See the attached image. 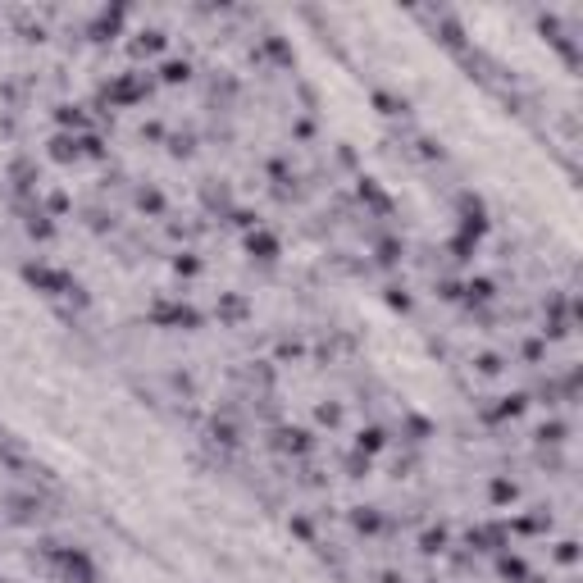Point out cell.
I'll use <instances>...</instances> for the list:
<instances>
[{
    "mask_svg": "<svg viewBox=\"0 0 583 583\" xmlns=\"http://www.w3.org/2000/svg\"><path fill=\"white\" fill-rule=\"evenodd\" d=\"M164 77H169V82H178V77H187V64H169V69H164Z\"/></svg>",
    "mask_w": 583,
    "mask_h": 583,
    "instance_id": "cell-3",
    "label": "cell"
},
{
    "mask_svg": "<svg viewBox=\"0 0 583 583\" xmlns=\"http://www.w3.org/2000/svg\"><path fill=\"white\" fill-rule=\"evenodd\" d=\"M246 246H251V256L260 251V260H274V256H278V242L269 237V232H251V242H246Z\"/></svg>",
    "mask_w": 583,
    "mask_h": 583,
    "instance_id": "cell-1",
    "label": "cell"
},
{
    "mask_svg": "<svg viewBox=\"0 0 583 583\" xmlns=\"http://www.w3.org/2000/svg\"><path fill=\"white\" fill-rule=\"evenodd\" d=\"M361 446H369V451H378V446H383V433H378V429L361 433Z\"/></svg>",
    "mask_w": 583,
    "mask_h": 583,
    "instance_id": "cell-2",
    "label": "cell"
}]
</instances>
